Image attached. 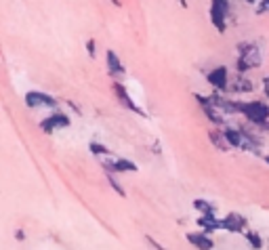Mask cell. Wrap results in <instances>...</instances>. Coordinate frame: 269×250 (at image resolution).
I'll return each instance as SVG.
<instances>
[{
  "label": "cell",
  "instance_id": "e0dca14e",
  "mask_svg": "<svg viewBox=\"0 0 269 250\" xmlns=\"http://www.w3.org/2000/svg\"><path fill=\"white\" fill-rule=\"evenodd\" d=\"M88 152H91L93 156H112V149L105 147L103 143H97V141L88 143Z\"/></svg>",
  "mask_w": 269,
  "mask_h": 250
},
{
  "label": "cell",
  "instance_id": "603a6c76",
  "mask_svg": "<svg viewBox=\"0 0 269 250\" xmlns=\"http://www.w3.org/2000/svg\"><path fill=\"white\" fill-rule=\"evenodd\" d=\"M263 91H265V95L269 97V76H267V78H263Z\"/></svg>",
  "mask_w": 269,
  "mask_h": 250
},
{
  "label": "cell",
  "instance_id": "2e32d148",
  "mask_svg": "<svg viewBox=\"0 0 269 250\" xmlns=\"http://www.w3.org/2000/svg\"><path fill=\"white\" fill-rule=\"evenodd\" d=\"M208 139H211V143L219 149V152H227V149H232L227 145V141H225V137H223L221 131H211V133H208Z\"/></svg>",
  "mask_w": 269,
  "mask_h": 250
},
{
  "label": "cell",
  "instance_id": "ba28073f",
  "mask_svg": "<svg viewBox=\"0 0 269 250\" xmlns=\"http://www.w3.org/2000/svg\"><path fill=\"white\" fill-rule=\"evenodd\" d=\"M101 166H103V171L105 173H137L139 171V166L133 162V160H124V158H120V160H103L101 162Z\"/></svg>",
  "mask_w": 269,
  "mask_h": 250
},
{
  "label": "cell",
  "instance_id": "277c9868",
  "mask_svg": "<svg viewBox=\"0 0 269 250\" xmlns=\"http://www.w3.org/2000/svg\"><path fill=\"white\" fill-rule=\"evenodd\" d=\"M114 93H116V99H118V101H120V105H122V107H126L128 112H133V114H137V116H143V118H147L145 109H143V107H139V105L133 101L131 93L126 91V86L120 82V80H114Z\"/></svg>",
  "mask_w": 269,
  "mask_h": 250
},
{
  "label": "cell",
  "instance_id": "8992f818",
  "mask_svg": "<svg viewBox=\"0 0 269 250\" xmlns=\"http://www.w3.org/2000/svg\"><path fill=\"white\" fill-rule=\"evenodd\" d=\"M206 80L208 84H211L215 91L219 93H227V86H229V72L225 65H219L215 69H211V72L206 74Z\"/></svg>",
  "mask_w": 269,
  "mask_h": 250
},
{
  "label": "cell",
  "instance_id": "30bf717a",
  "mask_svg": "<svg viewBox=\"0 0 269 250\" xmlns=\"http://www.w3.org/2000/svg\"><path fill=\"white\" fill-rule=\"evenodd\" d=\"M187 242L189 244H194L196 248H204V250H208V248H215V240L211 238V234H204V232H189L187 236Z\"/></svg>",
  "mask_w": 269,
  "mask_h": 250
},
{
  "label": "cell",
  "instance_id": "4fadbf2b",
  "mask_svg": "<svg viewBox=\"0 0 269 250\" xmlns=\"http://www.w3.org/2000/svg\"><path fill=\"white\" fill-rule=\"evenodd\" d=\"M221 133H223V137H225V141H227L229 147H234V149H240L242 147V133H240V128L225 126Z\"/></svg>",
  "mask_w": 269,
  "mask_h": 250
},
{
  "label": "cell",
  "instance_id": "9c48e42d",
  "mask_svg": "<svg viewBox=\"0 0 269 250\" xmlns=\"http://www.w3.org/2000/svg\"><path fill=\"white\" fill-rule=\"evenodd\" d=\"M244 227H246V219L238 213H229L225 219H221V229H225L229 234H242Z\"/></svg>",
  "mask_w": 269,
  "mask_h": 250
},
{
  "label": "cell",
  "instance_id": "6da1fadb",
  "mask_svg": "<svg viewBox=\"0 0 269 250\" xmlns=\"http://www.w3.org/2000/svg\"><path fill=\"white\" fill-rule=\"evenodd\" d=\"M236 112L244 114V118L255 126L269 120V105L263 101H236Z\"/></svg>",
  "mask_w": 269,
  "mask_h": 250
},
{
  "label": "cell",
  "instance_id": "484cf974",
  "mask_svg": "<svg viewBox=\"0 0 269 250\" xmlns=\"http://www.w3.org/2000/svg\"><path fill=\"white\" fill-rule=\"evenodd\" d=\"M112 2H114L116 6H122V2H120V0H112Z\"/></svg>",
  "mask_w": 269,
  "mask_h": 250
},
{
  "label": "cell",
  "instance_id": "7c38bea8",
  "mask_svg": "<svg viewBox=\"0 0 269 250\" xmlns=\"http://www.w3.org/2000/svg\"><path fill=\"white\" fill-rule=\"evenodd\" d=\"M196 223L204 234H213V232H219V229H221V221L217 219V215H200Z\"/></svg>",
  "mask_w": 269,
  "mask_h": 250
},
{
  "label": "cell",
  "instance_id": "d4e9b609",
  "mask_svg": "<svg viewBox=\"0 0 269 250\" xmlns=\"http://www.w3.org/2000/svg\"><path fill=\"white\" fill-rule=\"evenodd\" d=\"M147 242H149V244H152L154 248H162V246H160V244H158V242H154V240H152V238H147Z\"/></svg>",
  "mask_w": 269,
  "mask_h": 250
},
{
  "label": "cell",
  "instance_id": "52a82bcc",
  "mask_svg": "<svg viewBox=\"0 0 269 250\" xmlns=\"http://www.w3.org/2000/svg\"><path fill=\"white\" fill-rule=\"evenodd\" d=\"M105 65H107L109 78L120 80V82H122V78L126 76V67H124V63L120 61V57H118L114 51H109V48H107V53H105Z\"/></svg>",
  "mask_w": 269,
  "mask_h": 250
},
{
  "label": "cell",
  "instance_id": "d6986e66",
  "mask_svg": "<svg viewBox=\"0 0 269 250\" xmlns=\"http://www.w3.org/2000/svg\"><path fill=\"white\" fill-rule=\"evenodd\" d=\"M242 234H244V238L248 240V244H251L253 248H263V240L257 232H242Z\"/></svg>",
  "mask_w": 269,
  "mask_h": 250
},
{
  "label": "cell",
  "instance_id": "7402d4cb",
  "mask_svg": "<svg viewBox=\"0 0 269 250\" xmlns=\"http://www.w3.org/2000/svg\"><path fill=\"white\" fill-rule=\"evenodd\" d=\"M67 105H69V107H72V109H76V114H78V116H82V109H80V107H78V105H76L74 101H67Z\"/></svg>",
  "mask_w": 269,
  "mask_h": 250
},
{
  "label": "cell",
  "instance_id": "5b68a950",
  "mask_svg": "<svg viewBox=\"0 0 269 250\" xmlns=\"http://www.w3.org/2000/svg\"><path fill=\"white\" fill-rule=\"evenodd\" d=\"M25 105L29 109H40V107L53 109V107H57V99L48 93H42V91H27L25 93Z\"/></svg>",
  "mask_w": 269,
  "mask_h": 250
},
{
  "label": "cell",
  "instance_id": "83f0119b",
  "mask_svg": "<svg viewBox=\"0 0 269 250\" xmlns=\"http://www.w3.org/2000/svg\"><path fill=\"white\" fill-rule=\"evenodd\" d=\"M246 2H251V4H253V2H257V0H246Z\"/></svg>",
  "mask_w": 269,
  "mask_h": 250
},
{
  "label": "cell",
  "instance_id": "4316f807",
  "mask_svg": "<svg viewBox=\"0 0 269 250\" xmlns=\"http://www.w3.org/2000/svg\"><path fill=\"white\" fill-rule=\"evenodd\" d=\"M179 2H181V6H187V2H185V0H179Z\"/></svg>",
  "mask_w": 269,
  "mask_h": 250
},
{
  "label": "cell",
  "instance_id": "f1b7e54d",
  "mask_svg": "<svg viewBox=\"0 0 269 250\" xmlns=\"http://www.w3.org/2000/svg\"><path fill=\"white\" fill-rule=\"evenodd\" d=\"M265 162H267V164H269V156H265Z\"/></svg>",
  "mask_w": 269,
  "mask_h": 250
},
{
  "label": "cell",
  "instance_id": "ac0fdd59",
  "mask_svg": "<svg viewBox=\"0 0 269 250\" xmlns=\"http://www.w3.org/2000/svg\"><path fill=\"white\" fill-rule=\"evenodd\" d=\"M107 183H109V187L114 189V192L120 196V198H126V192H124V187L120 185V181L116 179V175L114 173H107Z\"/></svg>",
  "mask_w": 269,
  "mask_h": 250
},
{
  "label": "cell",
  "instance_id": "ffe728a7",
  "mask_svg": "<svg viewBox=\"0 0 269 250\" xmlns=\"http://www.w3.org/2000/svg\"><path fill=\"white\" fill-rule=\"evenodd\" d=\"M257 13H259V15L269 13V0H259V4H257Z\"/></svg>",
  "mask_w": 269,
  "mask_h": 250
},
{
  "label": "cell",
  "instance_id": "5bb4252c",
  "mask_svg": "<svg viewBox=\"0 0 269 250\" xmlns=\"http://www.w3.org/2000/svg\"><path fill=\"white\" fill-rule=\"evenodd\" d=\"M202 112H204V116L211 120L213 124H217V126H221L223 122H225V114L221 112V109H217V107H213L211 103H206V105H202Z\"/></svg>",
  "mask_w": 269,
  "mask_h": 250
},
{
  "label": "cell",
  "instance_id": "3957f363",
  "mask_svg": "<svg viewBox=\"0 0 269 250\" xmlns=\"http://www.w3.org/2000/svg\"><path fill=\"white\" fill-rule=\"evenodd\" d=\"M72 120L67 118V114H63L61 109L53 107V114H48L44 120H40V128L46 135H53L55 131H63V128H69Z\"/></svg>",
  "mask_w": 269,
  "mask_h": 250
},
{
  "label": "cell",
  "instance_id": "44dd1931",
  "mask_svg": "<svg viewBox=\"0 0 269 250\" xmlns=\"http://www.w3.org/2000/svg\"><path fill=\"white\" fill-rule=\"evenodd\" d=\"M86 53H88V57H93V59H95V55H97L95 40H86Z\"/></svg>",
  "mask_w": 269,
  "mask_h": 250
},
{
  "label": "cell",
  "instance_id": "9a60e30c",
  "mask_svg": "<svg viewBox=\"0 0 269 250\" xmlns=\"http://www.w3.org/2000/svg\"><path fill=\"white\" fill-rule=\"evenodd\" d=\"M194 211H198L200 215H217V206L200 198V200H194Z\"/></svg>",
  "mask_w": 269,
  "mask_h": 250
},
{
  "label": "cell",
  "instance_id": "8fae6325",
  "mask_svg": "<svg viewBox=\"0 0 269 250\" xmlns=\"http://www.w3.org/2000/svg\"><path fill=\"white\" fill-rule=\"evenodd\" d=\"M253 82L248 80L246 76H238L236 80H229V86H227V93H236V95H242V93H253Z\"/></svg>",
  "mask_w": 269,
  "mask_h": 250
},
{
  "label": "cell",
  "instance_id": "cb8c5ba5",
  "mask_svg": "<svg viewBox=\"0 0 269 250\" xmlns=\"http://www.w3.org/2000/svg\"><path fill=\"white\" fill-rule=\"evenodd\" d=\"M15 238H17V240H25V236H23V232H21V229H17V234H15Z\"/></svg>",
  "mask_w": 269,
  "mask_h": 250
},
{
  "label": "cell",
  "instance_id": "7a4b0ae2",
  "mask_svg": "<svg viewBox=\"0 0 269 250\" xmlns=\"http://www.w3.org/2000/svg\"><path fill=\"white\" fill-rule=\"evenodd\" d=\"M229 11H232L229 0H211V11H208V17H211V23L217 27V32H221V34L225 32Z\"/></svg>",
  "mask_w": 269,
  "mask_h": 250
}]
</instances>
